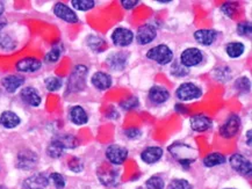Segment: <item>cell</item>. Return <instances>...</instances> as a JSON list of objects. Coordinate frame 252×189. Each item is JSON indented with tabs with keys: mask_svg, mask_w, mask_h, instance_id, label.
Here are the masks:
<instances>
[{
	"mask_svg": "<svg viewBox=\"0 0 252 189\" xmlns=\"http://www.w3.org/2000/svg\"><path fill=\"white\" fill-rule=\"evenodd\" d=\"M147 58L151 62L158 64L160 66L170 65L174 60V51L165 43L157 44V46L151 47L145 54Z\"/></svg>",
	"mask_w": 252,
	"mask_h": 189,
	"instance_id": "6da1fadb",
	"label": "cell"
},
{
	"mask_svg": "<svg viewBox=\"0 0 252 189\" xmlns=\"http://www.w3.org/2000/svg\"><path fill=\"white\" fill-rule=\"evenodd\" d=\"M202 97V88L195 82L184 81L176 89V98L180 102L196 101Z\"/></svg>",
	"mask_w": 252,
	"mask_h": 189,
	"instance_id": "7a4b0ae2",
	"label": "cell"
},
{
	"mask_svg": "<svg viewBox=\"0 0 252 189\" xmlns=\"http://www.w3.org/2000/svg\"><path fill=\"white\" fill-rule=\"evenodd\" d=\"M178 60H179L182 65L190 70L193 69V67H198L201 65L203 60H205V54H203V51L201 49H199V48L189 47L182 51Z\"/></svg>",
	"mask_w": 252,
	"mask_h": 189,
	"instance_id": "3957f363",
	"label": "cell"
},
{
	"mask_svg": "<svg viewBox=\"0 0 252 189\" xmlns=\"http://www.w3.org/2000/svg\"><path fill=\"white\" fill-rule=\"evenodd\" d=\"M242 128V118L238 114H230L225 118L224 122L220 127V135L223 138L230 139L235 137L236 135L240 133Z\"/></svg>",
	"mask_w": 252,
	"mask_h": 189,
	"instance_id": "277c9868",
	"label": "cell"
},
{
	"mask_svg": "<svg viewBox=\"0 0 252 189\" xmlns=\"http://www.w3.org/2000/svg\"><path fill=\"white\" fill-rule=\"evenodd\" d=\"M111 41L118 48L130 47L135 41L134 31L127 27H122V26L116 27L111 34Z\"/></svg>",
	"mask_w": 252,
	"mask_h": 189,
	"instance_id": "5b68a950",
	"label": "cell"
},
{
	"mask_svg": "<svg viewBox=\"0 0 252 189\" xmlns=\"http://www.w3.org/2000/svg\"><path fill=\"white\" fill-rule=\"evenodd\" d=\"M135 35V41L138 46H149L157 38L158 29L153 24H143L137 28Z\"/></svg>",
	"mask_w": 252,
	"mask_h": 189,
	"instance_id": "8992f818",
	"label": "cell"
},
{
	"mask_svg": "<svg viewBox=\"0 0 252 189\" xmlns=\"http://www.w3.org/2000/svg\"><path fill=\"white\" fill-rule=\"evenodd\" d=\"M129 62V55L126 51H112L106 57V64L112 71L122 72L125 71Z\"/></svg>",
	"mask_w": 252,
	"mask_h": 189,
	"instance_id": "52a82bcc",
	"label": "cell"
},
{
	"mask_svg": "<svg viewBox=\"0 0 252 189\" xmlns=\"http://www.w3.org/2000/svg\"><path fill=\"white\" fill-rule=\"evenodd\" d=\"M129 151L126 146H122L120 144H111L107 146L105 151L106 159L111 162L112 165H122L126 160L128 159Z\"/></svg>",
	"mask_w": 252,
	"mask_h": 189,
	"instance_id": "ba28073f",
	"label": "cell"
},
{
	"mask_svg": "<svg viewBox=\"0 0 252 189\" xmlns=\"http://www.w3.org/2000/svg\"><path fill=\"white\" fill-rule=\"evenodd\" d=\"M89 75V69L85 65H77L73 69L69 78V89L71 92H78L85 87L86 77Z\"/></svg>",
	"mask_w": 252,
	"mask_h": 189,
	"instance_id": "9c48e42d",
	"label": "cell"
},
{
	"mask_svg": "<svg viewBox=\"0 0 252 189\" xmlns=\"http://www.w3.org/2000/svg\"><path fill=\"white\" fill-rule=\"evenodd\" d=\"M229 165L238 174L244 175V177L251 175L252 164L250 159H248L247 157L241 155V153H234V155H231L230 158H229Z\"/></svg>",
	"mask_w": 252,
	"mask_h": 189,
	"instance_id": "30bf717a",
	"label": "cell"
},
{
	"mask_svg": "<svg viewBox=\"0 0 252 189\" xmlns=\"http://www.w3.org/2000/svg\"><path fill=\"white\" fill-rule=\"evenodd\" d=\"M171 93L165 86L154 85L148 91V100L154 106H163L170 100Z\"/></svg>",
	"mask_w": 252,
	"mask_h": 189,
	"instance_id": "8fae6325",
	"label": "cell"
},
{
	"mask_svg": "<svg viewBox=\"0 0 252 189\" xmlns=\"http://www.w3.org/2000/svg\"><path fill=\"white\" fill-rule=\"evenodd\" d=\"M54 14L62 21L66 22V24L75 25L78 24L79 21V18L77 15L76 11H73L72 7L64 4V2H56L54 5Z\"/></svg>",
	"mask_w": 252,
	"mask_h": 189,
	"instance_id": "7c38bea8",
	"label": "cell"
},
{
	"mask_svg": "<svg viewBox=\"0 0 252 189\" xmlns=\"http://www.w3.org/2000/svg\"><path fill=\"white\" fill-rule=\"evenodd\" d=\"M38 157L36 153L29 149H24L18 153L17 157V166L18 168L24 169V171H29L33 169L37 165Z\"/></svg>",
	"mask_w": 252,
	"mask_h": 189,
	"instance_id": "4fadbf2b",
	"label": "cell"
},
{
	"mask_svg": "<svg viewBox=\"0 0 252 189\" xmlns=\"http://www.w3.org/2000/svg\"><path fill=\"white\" fill-rule=\"evenodd\" d=\"M194 41L201 47H212L219 37V33L211 28H201L196 29L193 34Z\"/></svg>",
	"mask_w": 252,
	"mask_h": 189,
	"instance_id": "5bb4252c",
	"label": "cell"
},
{
	"mask_svg": "<svg viewBox=\"0 0 252 189\" xmlns=\"http://www.w3.org/2000/svg\"><path fill=\"white\" fill-rule=\"evenodd\" d=\"M42 67V60L36 57H25L15 63V70L19 73H35L40 71Z\"/></svg>",
	"mask_w": 252,
	"mask_h": 189,
	"instance_id": "9a60e30c",
	"label": "cell"
},
{
	"mask_svg": "<svg viewBox=\"0 0 252 189\" xmlns=\"http://www.w3.org/2000/svg\"><path fill=\"white\" fill-rule=\"evenodd\" d=\"M189 127L195 133H206L213 128V120L205 114H195L189 117Z\"/></svg>",
	"mask_w": 252,
	"mask_h": 189,
	"instance_id": "2e32d148",
	"label": "cell"
},
{
	"mask_svg": "<svg viewBox=\"0 0 252 189\" xmlns=\"http://www.w3.org/2000/svg\"><path fill=\"white\" fill-rule=\"evenodd\" d=\"M91 85L100 92L108 91L113 86V77L108 72L96 71L91 76Z\"/></svg>",
	"mask_w": 252,
	"mask_h": 189,
	"instance_id": "e0dca14e",
	"label": "cell"
},
{
	"mask_svg": "<svg viewBox=\"0 0 252 189\" xmlns=\"http://www.w3.org/2000/svg\"><path fill=\"white\" fill-rule=\"evenodd\" d=\"M20 99L25 102L26 105L31 106V107H40L42 104V97L40 92L33 86H26L20 91Z\"/></svg>",
	"mask_w": 252,
	"mask_h": 189,
	"instance_id": "ac0fdd59",
	"label": "cell"
},
{
	"mask_svg": "<svg viewBox=\"0 0 252 189\" xmlns=\"http://www.w3.org/2000/svg\"><path fill=\"white\" fill-rule=\"evenodd\" d=\"M164 156V149L160 146L154 145V146H148L144 150H142L141 152V160L145 162L147 165H154L156 162L163 158Z\"/></svg>",
	"mask_w": 252,
	"mask_h": 189,
	"instance_id": "d6986e66",
	"label": "cell"
},
{
	"mask_svg": "<svg viewBox=\"0 0 252 189\" xmlns=\"http://www.w3.org/2000/svg\"><path fill=\"white\" fill-rule=\"evenodd\" d=\"M25 77L19 75H8L1 79V86L9 94L18 92L25 85Z\"/></svg>",
	"mask_w": 252,
	"mask_h": 189,
	"instance_id": "ffe728a7",
	"label": "cell"
},
{
	"mask_svg": "<svg viewBox=\"0 0 252 189\" xmlns=\"http://www.w3.org/2000/svg\"><path fill=\"white\" fill-rule=\"evenodd\" d=\"M69 120L71 121V123L77 127L85 126L89 122V114L82 106H72L69 110Z\"/></svg>",
	"mask_w": 252,
	"mask_h": 189,
	"instance_id": "44dd1931",
	"label": "cell"
},
{
	"mask_svg": "<svg viewBox=\"0 0 252 189\" xmlns=\"http://www.w3.org/2000/svg\"><path fill=\"white\" fill-rule=\"evenodd\" d=\"M49 182V177H47L43 173H36L26 179L24 187L26 189H46Z\"/></svg>",
	"mask_w": 252,
	"mask_h": 189,
	"instance_id": "7402d4cb",
	"label": "cell"
},
{
	"mask_svg": "<svg viewBox=\"0 0 252 189\" xmlns=\"http://www.w3.org/2000/svg\"><path fill=\"white\" fill-rule=\"evenodd\" d=\"M21 118L13 110H5L0 114V126L5 129H15L20 126Z\"/></svg>",
	"mask_w": 252,
	"mask_h": 189,
	"instance_id": "603a6c76",
	"label": "cell"
},
{
	"mask_svg": "<svg viewBox=\"0 0 252 189\" xmlns=\"http://www.w3.org/2000/svg\"><path fill=\"white\" fill-rule=\"evenodd\" d=\"M247 51V46L241 41H231L224 46V53L229 58L238 59L244 55Z\"/></svg>",
	"mask_w": 252,
	"mask_h": 189,
	"instance_id": "cb8c5ba5",
	"label": "cell"
},
{
	"mask_svg": "<svg viewBox=\"0 0 252 189\" xmlns=\"http://www.w3.org/2000/svg\"><path fill=\"white\" fill-rule=\"evenodd\" d=\"M227 162V157L220 152H212L207 155L202 160V164L207 168L218 167V166H222Z\"/></svg>",
	"mask_w": 252,
	"mask_h": 189,
	"instance_id": "d4e9b609",
	"label": "cell"
},
{
	"mask_svg": "<svg viewBox=\"0 0 252 189\" xmlns=\"http://www.w3.org/2000/svg\"><path fill=\"white\" fill-rule=\"evenodd\" d=\"M55 139L57 140L58 143L61 144L64 147V150H72L76 149L77 146L79 145V140L77 137L73 136V135L70 134H62L57 135L56 137H54Z\"/></svg>",
	"mask_w": 252,
	"mask_h": 189,
	"instance_id": "484cf974",
	"label": "cell"
},
{
	"mask_svg": "<svg viewBox=\"0 0 252 189\" xmlns=\"http://www.w3.org/2000/svg\"><path fill=\"white\" fill-rule=\"evenodd\" d=\"M87 47L91 49L93 53H103L106 49V41L96 35H90L86 40Z\"/></svg>",
	"mask_w": 252,
	"mask_h": 189,
	"instance_id": "4316f807",
	"label": "cell"
},
{
	"mask_svg": "<svg viewBox=\"0 0 252 189\" xmlns=\"http://www.w3.org/2000/svg\"><path fill=\"white\" fill-rule=\"evenodd\" d=\"M18 41L9 33H0V49L4 51H13L17 49Z\"/></svg>",
	"mask_w": 252,
	"mask_h": 189,
	"instance_id": "83f0119b",
	"label": "cell"
},
{
	"mask_svg": "<svg viewBox=\"0 0 252 189\" xmlns=\"http://www.w3.org/2000/svg\"><path fill=\"white\" fill-rule=\"evenodd\" d=\"M213 76L220 82H228L232 79V71L229 66L221 65L216 67L213 72Z\"/></svg>",
	"mask_w": 252,
	"mask_h": 189,
	"instance_id": "f1b7e54d",
	"label": "cell"
},
{
	"mask_svg": "<svg viewBox=\"0 0 252 189\" xmlns=\"http://www.w3.org/2000/svg\"><path fill=\"white\" fill-rule=\"evenodd\" d=\"M73 11L79 12H89L96 6L94 0H71Z\"/></svg>",
	"mask_w": 252,
	"mask_h": 189,
	"instance_id": "f546056e",
	"label": "cell"
},
{
	"mask_svg": "<svg viewBox=\"0 0 252 189\" xmlns=\"http://www.w3.org/2000/svg\"><path fill=\"white\" fill-rule=\"evenodd\" d=\"M64 151H65V150H64V147L61 145V144L58 143L55 138L51 139V142L49 143V145H48V147H47V155L53 159L61 158V157L64 155Z\"/></svg>",
	"mask_w": 252,
	"mask_h": 189,
	"instance_id": "4dcf8cb0",
	"label": "cell"
},
{
	"mask_svg": "<svg viewBox=\"0 0 252 189\" xmlns=\"http://www.w3.org/2000/svg\"><path fill=\"white\" fill-rule=\"evenodd\" d=\"M170 65V75L174 78H184V77L189 75V70L182 65L179 60H173Z\"/></svg>",
	"mask_w": 252,
	"mask_h": 189,
	"instance_id": "1f68e13d",
	"label": "cell"
},
{
	"mask_svg": "<svg viewBox=\"0 0 252 189\" xmlns=\"http://www.w3.org/2000/svg\"><path fill=\"white\" fill-rule=\"evenodd\" d=\"M63 79L60 77L51 76L44 79V87L49 92H57L63 87Z\"/></svg>",
	"mask_w": 252,
	"mask_h": 189,
	"instance_id": "d6a6232c",
	"label": "cell"
},
{
	"mask_svg": "<svg viewBox=\"0 0 252 189\" xmlns=\"http://www.w3.org/2000/svg\"><path fill=\"white\" fill-rule=\"evenodd\" d=\"M234 87L240 94H248L251 91V80L248 77H240L235 80Z\"/></svg>",
	"mask_w": 252,
	"mask_h": 189,
	"instance_id": "836d02e7",
	"label": "cell"
},
{
	"mask_svg": "<svg viewBox=\"0 0 252 189\" xmlns=\"http://www.w3.org/2000/svg\"><path fill=\"white\" fill-rule=\"evenodd\" d=\"M236 33L238 36L250 38L252 34V25L250 21H241L236 25Z\"/></svg>",
	"mask_w": 252,
	"mask_h": 189,
	"instance_id": "e575fe53",
	"label": "cell"
},
{
	"mask_svg": "<svg viewBox=\"0 0 252 189\" xmlns=\"http://www.w3.org/2000/svg\"><path fill=\"white\" fill-rule=\"evenodd\" d=\"M62 54H63L62 47L55 46V47L51 48V49L46 54V56H44V60H46V62L49 63V64H55V63H57L58 60H60L61 56H62Z\"/></svg>",
	"mask_w": 252,
	"mask_h": 189,
	"instance_id": "d590c367",
	"label": "cell"
},
{
	"mask_svg": "<svg viewBox=\"0 0 252 189\" xmlns=\"http://www.w3.org/2000/svg\"><path fill=\"white\" fill-rule=\"evenodd\" d=\"M145 188L147 189H164L165 188V181L159 175H154L149 178L145 182Z\"/></svg>",
	"mask_w": 252,
	"mask_h": 189,
	"instance_id": "8d00e7d4",
	"label": "cell"
},
{
	"mask_svg": "<svg viewBox=\"0 0 252 189\" xmlns=\"http://www.w3.org/2000/svg\"><path fill=\"white\" fill-rule=\"evenodd\" d=\"M238 11V4H236V2H224L223 5L221 6V12L223 13L227 18H230L232 19L236 15V13Z\"/></svg>",
	"mask_w": 252,
	"mask_h": 189,
	"instance_id": "74e56055",
	"label": "cell"
},
{
	"mask_svg": "<svg viewBox=\"0 0 252 189\" xmlns=\"http://www.w3.org/2000/svg\"><path fill=\"white\" fill-rule=\"evenodd\" d=\"M140 106V101H138L137 97H130L125 99L120 102V108L124 110H132V109H136Z\"/></svg>",
	"mask_w": 252,
	"mask_h": 189,
	"instance_id": "f35d334b",
	"label": "cell"
},
{
	"mask_svg": "<svg viewBox=\"0 0 252 189\" xmlns=\"http://www.w3.org/2000/svg\"><path fill=\"white\" fill-rule=\"evenodd\" d=\"M49 181L53 182V185L56 189H63L66 185L65 179H64L61 173H51L49 175Z\"/></svg>",
	"mask_w": 252,
	"mask_h": 189,
	"instance_id": "ab89813d",
	"label": "cell"
},
{
	"mask_svg": "<svg viewBox=\"0 0 252 189\" xmlns=\"http://www.w3.org/2000/svg\"><path fill=\"white\" fill-rule=\"evenodd\" d=\"M167 189H192V185L185 179H174L167 186Z\"/></svg>",
	"mask_w": 252,
	"mask_h": 189,
	"instance_id": "60d3db41",
	"label": "cell"
},
{
	"mask_svg": "<svg viewBox=\"0 0 252 189\" xmlns=\"http://www.w3.org/2000/svg\"><path fill=\"white\" fill-rule=\"evenodd\" d=\"M124 136L129 140H136L143 136V133L138 128H128L124 130Z\"/></svg>",
	"mask_w": 252,
	"mask_h": 189,
	"instance_id": "b9f144b4",
	"label": "cell"
},
{
	"mask_svg": "<svg viewBox=\"0 0 252 189\" xmlns=\"http://www.w3.org/2000/svg\"><path fill=\"white\" fill-rule=\"evenodd\" d=\"M69 168L75 173L82 172L83 168H84L82 160H80L79 158H77V157H73V158H71L69 160Z\"/></svg>",
	"mask_w": 252,
	"mask_h": 189,
	"instance_id": "7bdbcfd3",
	"label": "cell"
},
{
	"mask_svg": "<svg viewBox=\"0 0 252 189\" xmlns=\"http://www.w3.org/2000/svg\"><path fill=\"white\" fill-rule=\"evenodd\" d=\"M120 4L122 6V8H125L126 11H132L140 5V1L138 0H121Z\"/></svg>",
	"mask_w": 252,
	"mask_h": 189,
	"instance_id": "ee69618b",
	"label": "cell"
},
{
	"mask_svg": "<svg viewBox=\"0 0 252 189\" xmlns=\"http://www.w3.org/2000/svg\"><path fill=\"white\" fill-rule=\"evenodd\" d=\"M251 134H252V131H251V129H248L247 130V133H245V143L248 144V146L249 147H251Z\"/></svg>",
	"mask_w": 252,
	"mask_h": 189,
	"instance_id": "f6af8a7d",
	"label": "cell"
},
{
	"mask_svg": "<svg viewBox=\"0 0 252 189\" xmlns=\"http://www.w3.org/2000/svg\"><path fill=\"white\" fill-rule=\"evenodd\" d=\"M7 26V20L4 17H0V33L4 30V28Z\"/></svg>",
	"mask_w": 252,
	"mask_h": 189,
	"instance_id": "bcb514c9",
	"label": "cell"
},
{
	"mask_svg": "<svg viewBox=\"0 0 252 189\" xmlns=\"http://www.w3.org/2000/svg\"><path fill=\"white\" fill-rule=\"evenodd\" d=\"M5 13V4L2 1H0V17H4Z\"/></svg>",
	"mask_w": 252,
	"mask_h": 189,
	"instance_id": "7dc6e473",
	"label": "cell"
},
{
	"mask_svg": "<svg viewBox=\"0 0 252 189\" xmlns=\"http://www.w3.org/2000/svg\"><path fill=\"white\" fill-rule=\"evenodd\" d=\"M158 4H163V5H167L172 2V0H157Z\"/></svg>",
	"mask_w": 252,
	"mask_h": 189,
	"instance_id": "c3c4849f",
	"label": "cell"
},
{
	"mask_svg": "<svg viewBox=\"0 0 252 189\" xmlns=\"http://www.w3.org/2000/svg\"><path fill=\"white\" fill-rule=\"evenodd\" d=\"M0 189H7V188L4 187V186H0Z\"/></svg>",
	"mask_w": 252,
	"mask_h": 189,
	"instance_id": "681fc988",
	"label": "cell"
},
{
	"mask_svg": "<svg viewBox=\"0 0 252 189\" xmlns=\"http://www.w3.org/2000/svg\"><path fill=\"white\" fill-rule=\"evenodd\" d=\"M224 189H236V188H224Z\"/></svg>",
	"mask_w": 252,
	"mask_h": 189,
	"instance_id": "f907efd6",
	"label": "cell"
},
{
	"mask_svg": "<svg viewBox=\"0 0 252 189\" xmlns=\"http://www.w3.org/2000/svg\"><path fill=\"white\" fill-rule=\"evenodd\" d=\"M140 189H141V188H140Z\"/></svg>",
	"mask_w": 252,
	"mask_h": 189,
	"instance_id": "816d5d0a",
	"label": "cell"
}]
</instances>
